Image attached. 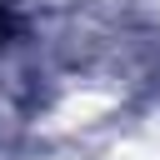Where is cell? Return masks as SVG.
<instances>
[{
  "instance_id": "6da1fadb",
  "label": "cell",
  "mask_w": 160,
  "mask_h": 160,
  "mask_svg": "<svg viewBox=\"0 0 160 160\" xmlns=\"http://www.w3.org/2000/svg\"><path fill=\"white\" fill-rule=\"evenodd\" d=\"M15 30V20H10V10H0V45H5V35Z\"/></svg>"
}]
</instances>
